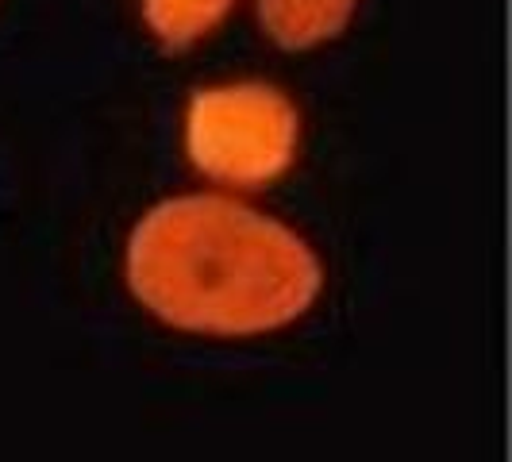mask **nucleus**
<instances>
[{"label":"nucleus","mask_w":512,"mask_h":462,"mask_svg":"<svg viewBox=\"0 0 512 462\" xmlns=\"http://www.w3.org/2000/svg\"><path fill=\"white\" fill-rule=\"evenodd\" d=\"M297 108L285 93L243 81L201 89L189 101L185 147L197 170L235 189L270 185L297 154Z\"/></svg>","instance_id":"f03ea898"},{"label":"nucleus","mask_w":512,"mask_h":462,"mask_svg":"<svg viewBox=\"0 0 512 462\" xmlns=\"http://www.w3.org/2000/svg\"><path fill=\"white\" fill-rule=\"evenodd\" d=\"M359 0H258L262 27L274 43L289 51H305L324 39H335Z\"/></svg>","instance_id":"7ed1b4c3"},{"label":"nucleus","mask_w":512,"mask_h":462,"mask_svg":"<svg viewBox=\"0 0 512 462\" xmlns=\"http://www.w3.org/2000/svg\"><path fill=\"white\" fill-rule=\"evenodd\" d=\"M128 282L174 328L258 335L293 324L324 278L278 220L224 197H174L131 231Z\"/></svg>","instance_id":"f257e3e1"},{"label":"nucleus","mask_w":512,"mask_h":462,"mask_svg":"<svg viewBox=\"0 0 512 462\" xmlns=\"http://www.w3.org/2000/svg\"><path fill=\"white\" fill-rule=\"evenodd\" d=\"M231 4L235 0H143V20L170 51H181L220 27Z\"/></svg>","instance_id":"20e7f679"}]
</instances>
